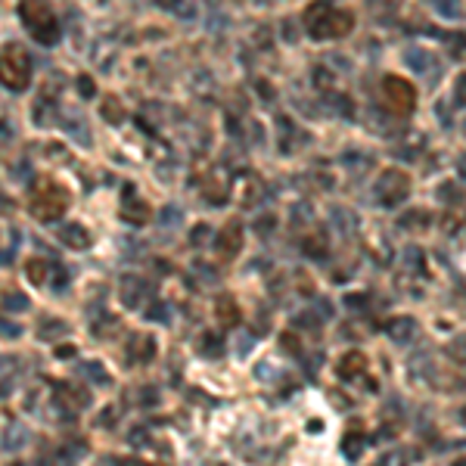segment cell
Segmentation results:
<instances>
[{
	"mask_svg": "<svg viewBox=\"0 0 466 466\" xmlns=\"http://www.w3.org/2000/svg\"><path fill=\"white\" fill-rule=\"evenodd\" d=\"M19 16H22V22L28 25V31H31L41 44H53L56 41L60 25H56V16H53L50 0H22Z\"/></svg>",
	"mask_w": 466,
	"mask_h": 466,
	"instance_id": "6da1fadb",
	"label": "cell"
},
{
	"mask_svg": "<svg viewBox=\"0 0 466 466\" xmlns=\"http://www.w3.org/2000/svg\"><path fill=\"white\" fill-rule=\"evenodd\" d=\"M215 246H218V252L224 255V261L237 255V252L243 249V227H240V221H230L227 227L218 233V243Z\"/></svg>",
	"mask_w": 466,
	"mask_h": 466,
	"instance_id": "5b68a950",
	"label": "cell"
},
{
	"mask_svg": "<svg viewBox=\"0 0 466 466\" xmlns=\"http://www.w3.org/2000/svg\"><path fill=\"white\" fill-rule=\"evenodd\" d=\"M68 209V193L60 187V183H38L31 196V215L38 221H56L62 218V211Z\"/></svg>",
	"mask_w": 466,
	"mask_h": 466,
	"instance_id": "3957f363",
	"label": "cell"
},
{
	"mask_svg": "<svg viewBox=\"0 0 466 466\" xmlns=\"http://www.w3.org/2000/svg\"><path fill=\"white\" fill-rule=\"evenodd\" d=\"M25 274H28V280H31V283H44V280H47V274H50V264L44 261V258H28V261H25Z\"/></svg>",
	"mask_w": 466,
	"mask_h": 466,
	"instance_id": "ba28073f",
	"label": "cell"
},
{
	"mask_svg": "<svg viewBox=\"0 0 466 466\" xmlns=\"http://www.w3.org/2000/svg\"><path fill=\"white\" fill-rule=\"evenodd\" d=\"M367 367V358L361 352H352V354H345L342 364H339V376H354V373H361Z\"/></svg>",
	"mask_w": 466,
	"mask_h": 466,
	"instance_id": "52a82bcc",
	"label": "cell"
},
{
	"mask_svg": "<svg viewBox=\"0 0 466 466\" xmlns=\"http://www.w3.org/2000/svg\"><path fill=\"white\" fill-rule=\"evenodd\" d=\"M62 233H66L62 240H66L68 246H88V243H90V240L84 237V230H81V227H66Z\"/></svg>",
	"mask_w": 466,
	"mask_h": 466,
	"instance_id": "7c38bea8",
	"label": "cell"
},
{
	"mask_svg": "<svg viewBox=\"0 0 466 466\" xmlns=\"http://www.w3.org/2000/svg\"><path fill=\"white\" fill-rule=\"evenodd\" d=\"M137 209H143V203H128L122 209V218L125 221H131V224H143L149 218V211H137Z\"/></svg>",
	"mask_w": 466,
	"mask_h": 466,
	"instance_id": "30bf717a",
	"label": "cell"
},
{
	"mask_svg": "<svg viewBox=\"0 0 466 466\" xmlns=\"http://www.w3.org/2000/svg\"><path fill=\"white\" fill-rule=\"evenodd\" d=\"M454 466H466V460H457V463H454Z\"/></svg>",
	"mask_w": 466,
	"mask_h": 466,
	"instance_id": "4fadbf2b",
	"label": "cell"
},
{
	"mask_svg": "<svg viewBox=\"0 0 466 466\" xmlns=\"http://www.w3.org/2000/svg\"><path fill=\"white\" fill-rule=\"evenodd\" d=\"M308 25L318 38H339V34H348L354 19H352V13H345V10H324V19L308 22Z\"/></svg>",
	"mask_w": 466,
	"mask_h": 466,
	"instance_id": "277c9868",
	"label": "cell"
},
{
	"mask_svg": "<svg viewBox=\"0 0 466 466\" xmlns=\"http://www.w3.org/2000/svg\"><path fill=\"white\" fill-rule=\"evenodd\" d=\"M385 94H389L392 106H398L401 112H407L413 106V88L404 78H385Z\"/></svg>",
	"mask_w": 466,
	"mask_h": 466,
	"instance_id": "8992f818",
	"label": "cell"
},
{
	"mask_svg": "<svg viewBox=\"0 0 466 466\" xmlns=\"http://www.w3.org/2000/svg\"><path fill=\"white\" fill-rule=\"evenodd\" d=\"M103 115H106V122H112V125H118L125 118V112H118V100H115V96L103 100Z\"/></svg>",
	"mask_w": 466,
	"mask_h": 466,
	"instance_id": "8fae6325",
	"label": "cell"
},
{
	"mask_svg": "<svg viewBox=\"0 0 466 466\" xmlns=\"http://www.w3.org/2000/svg\"><path fill=\"white\" fill-rule=\"evenodd\" d=\"M31 78V62H28V53L19 47V44H7L0 50V81L7 84L10 90H22Z\"/></svg>",
	"mask_w": 466,
	"mask_h": 466,
	"instance_id": "7a4b0ae2",
	"label": "cell"
},
{
	"mask_svg": "<svg viewBox=\"0 0 466 466\" xmlns=\"http://www.w3.org/2000/svg\"><path fill=\"white\" fill-rule=\"evenodd\" d=\"M218 320H221L224 326H237L240 324V308L230 298H221L218 302Z\"/></svg>",
	"mask_w": 466,
	"mask_h": 466,
	"instance_id": "9c48e42d",
	"label": "cell"
}]
</instances>
